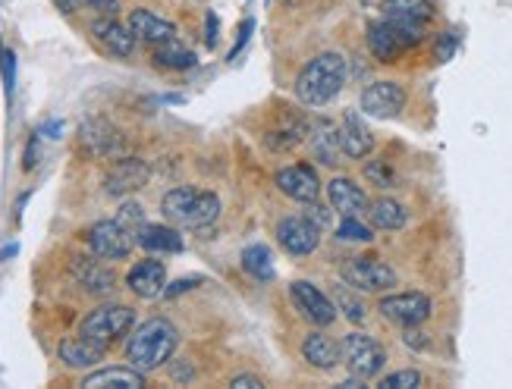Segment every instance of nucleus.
<instances>
[{
	"mask_svg": "<svg viewBox=\"0 0 512 389\" xmlns=\"http://www.w3.org/2000/svg\"><path fill=\"white\" fill-rule=\"evenodd\" d=\"M145 374L136 368H104L82 380V389H142Z\"/></svg>",
	"mask_w": 512,
	"mask_h": 389,
	"instance_id": "nucleus-24",
	"label": "nucleus"
},
{
	"mask_svg": "<svg viewBox=\"0 0 512 389\" xmlns=\"http://www.w3.org/2000/svg\"><path fill=\"white\" fill-rule=\"evenodd\" d=\"M421 35H425V29H412V26H399V22L393 19H374L368 22V51L381 60V63H393L403 57L409 48H415V44L421 41Z\"/></svg>",
	"mask_w": 512,
	"mask_h": 389,
	"instance_id": "nucleus-5",
	"label": "nucleus"
},
{
	"mask_svg": "<svg viewBox=\"0 0 512 389\" xmlns=\"http://www.w3.org/2000/svg\"><path fill=\"white\" fill-rule=\"evenodd\" d=\"M92 35L95 41L101 44V48L107 54H114V57H129L132 51H136V35H132L129 26H123V22L117 16H101L92 22Z\"/></svg>",
	"mask_w": 512,
	"mask_h": 389,
	"instance_id": "nucleus-15",
	"label": "nucleus"
},
{
	"mask_svg": "<svg viewBox=\"0 0 512 389\" xmlns=\"http://www.w3.org/2000/svg\"><path fill=\"white\" fill-rule=\"evenodd\" d=\"M274 236H277V242H280V248L286 251V255H293V258L311 255V251H315L318 242H321V230L305 214L302 217H283L277 223Z\"/></svg>",
	"mask_w": 512,
	"mask_h": 389,
	"instance_id": "nucleus-11",
	"label": "nucleus"
},
{
	"mask_svg": "<svg viewBox=\"0 0 512 389\" xmlns=\"http://www.w3.org/2000/svg\"><path fill=\"white\" fill-rule=\"evenodd\" d=\"M161 211L176 226H186V230H208V226L217 223V217H220V198L214 192L180 186V189H170L161 198Z\"/></svg>",
	"mask_w": 512,
	"mask_h": 389,
	"instance_id": "nucleus-3",
	"label": "nucleus"
},
{
	"mask_svg": "<svg viewBox=\"0 0 512 389\" xmlns=\"http://www.w3.org/2000/svg\"><path fill=\"white\" fill-rule=\"evenodd\" d=\"M333 305L343 308V314L352 320V324H362V320H365V305H362L359 299H352V292H349V289H343V286H340L337 302H333Z\"/></svg>",
	"mask_w": 512,
	"mask_h": 389,
	"instance_id": "nucleus-35",
	"label": "nucleus"
},
{
	"mask_svg": "<svg viewBox=\"0 0 512 389\" xmlns=\"http://www.w3.org/2000/svg\"><path fill=\"white\" fill-rule=\"evenodd\" d=\"M13 66H16L13 51H4V82H7V91H13Z\"/></svg>",
	"mask_w": 512,
	"mask_h": 389,
	"instance_id": "nucleus-43",
	"label": "nucleus"
},
{
	"mask_svg": "<svg viewBox=\"0 0 512 389\" xmlns=\"http://www.w3.org/2000/svg\"><path fill=\"white\" fill-rule=\"evenodd\" d=\"M85 239H88V248H92V255L104 261H123L129 258L132 245H136V236H132V230L120 220H98Z\"/></svg>",
	"mask_w": 512,
	"mask_h": 389,
	"instance_id": "nucleus-7",
	"label": "nucleus"
},
{
	"mask_svg": "<svg viewBox=\"0 0 512 389\" xmlns=\"http://www.w3.org/2000/svg\"><path fill=\"white\" fill-rule=\"evenodd\" d=\"M154 63L164 66V70L183 73V70H192V66L198 63V57H195V51L183 48V44L176 41V38H170V41L154 44Z\"/></svg>",
	"mask_w": 512,
	"mask_h": 389,
	"instance_id": "nucleus-29",
	"label": "nucleus"
},
{
	"mask_svg": "<svg viewBox=\"0 0 512 389\" xmlns=\"http://www.w3.org/2000/svg\"><path fill=\"white\" fill-rule=\"evenodd\" d=\"M79 139H82V148L92 157H117L123 151V135L104 120L85 123L79 129Z\"/></svg>",
	"mask_w": 512,
	"mask_h": 389,
	"instance_id": "nucleus-17",
	"label": "nucleus"
},
{
	"mask_svg": "<svg viewBox=\"0 0 512 389\" xmlns=\"http://www.w3.org/2000/svg\"><path fill=\"white\" fill-rule=\"evenodd\" d=\"M340 148H343V154L352 157V160H362V157L371 154V148H374V135H371V129H368V123L362 120V113L349 110L346 117H343V126H340Z\"/></svg>",
	"mask_w": 512,
	"mask_h": 389,
	"instance_id": "nucleus-19",
	"label": "nucleus"
},
{
	"mask_svg": "<svg viewBox=\"0 0 512 389\" xmlns=\"http://www.w3.org/2000/svg\"><path fill=\"white\" fill-rule=\"evenodd\" d=\"M302 358L315 371H333L340 364V346L327 333L315 330V333H308L305 342H302Z\"/></svg>",
	"mask_w": 512,
	"mask_h": 389,
	"instance_id": "nucleus-22",
	"label": "nucleus"
},
{
	"mask_svg": "<svg viewBox=\"0 0 512 389\" xmlns=\"http://www.w3.org/2000/svg\"><path fill=\"white\" fill-rule=\"evenodd\" d=\"M132 327H136V311L129 305H101L92 314H85V320L79 324V336L101 349H110L117 339L129 336Z\"/></svg>",
	"mask_w": 512,
	"mask_h": 389,
	"instance_id": "nucleus-4",
	"label": "nucleus"
},
{
	"mask_svg": "<svg viewBox=\"0 0 512 389\" xmlns=\"http://www.w3.org/2000/svg\"><path fill=\"white\" fill-rule=\"evenodd\" d=\"M311 148H315V157L321 160V164L333 167L340 164V126H333L330 120H321L315 129H311Z\"/></svg>",
	"mask_w": 512,
	"mask_h": 389,
	"instance_id": "nucleus-26",
	"label": "nucleus"
},
{
	"mask_svg": "<svg viewBox=\"0 0 512 389\" xmlns=\"http://www.w3.org/2000/svg\"><path fill=\"white\" fill-rule=\"evenodd\" d=\"M418 386H421L418 371H393L377 383V389H418Z\"/></svg>",
	"mask_w": 512,
	"mask_h": 389,
	"instance_id": "nucleus-34",
	"label": "nucleus"
},
{
	"mask_svg": "<svg viewBox=\"0 0 512 389\" xmlns=\"http://www.w3.org/2000/svg\"><path fill=\"white\" fill-rule=\"evenodd\" d=\"M242 270H249L261 283L274 280V258H271V251H267V245H249L242 251Z\"/></svg>",
	"mask_w": 512,
	"mask_h": 389,
	"instance_id": "nucleus-31",
	"label": "nucleus"
},
{
	"mask_svg": "<svg viewBox=\"0 0 512 389\" xmlns=\"http://www.w3.org/2000/svg\"><path fill=\"white\" fill-rule=\"evenodd\" d=\"M453 51H456V38L447 32V35H443V38L437 41V60H440V63H443V60H450Z\"/></svg>",
	"mask_w": 512,
	"mask_h": 389,
	"instance_id": "nucleus-39",
	"label": "nucleus"
},
{
	"mask_svg": "<svg viewBox=\"0 0 512 389\" xmlns=\"http://www.w3.org/2000/svg\"><path fill=\"white\" fill-rule=\"evenodd\" d=\"M35 154H38V142L32 139V142H29V148H26V160H22V167L32 170V167H35Z\"/></svg>",
	"mask_w": 512,
	"mask_h": 389,
	"instance_id": "nucleus-45",
	"label": "nucleus"
},
{
	"mask_svg": "<svg viewBox=\"0 0 512 389\" xmlns=\"http://www.w3.org/2000/svg\"><path fill=\"white\" fill-rule=\"evenodd\" d=\"M120 223L123 226H145V214H142V208H139V204H123V208H120Z\"/></svg>",
	"mask_w": 512,
	"mask_h": 389,
	"instance_id": "nucleus-36",
	"label": "nucleus"
},
{
	"mask_svg": "<svg viewBox=\"0 0 512 389\" xmlns=\"http://www.w3.org/2000/svg\"><path fill=\"white\" fill-rule=\"evenodd\" d=\"M148 176H151V170H148L145 160H139V157H120L117 164L107 170V176H104V192L110 198H123L129 192H139L148 182Z\"/></svg>",
	"mask_w": 512,
	"mask_h": 389,
	"instance_id": "nucleus-14",
	"label": "nucleus"
},
{
	"mask_svg": "<svg viewBox=\"0 0 512 389\" xmlns=\"http://www.w3.org/2000/svg\"><path fill=\"white\" fill-rule=\"evenodd\" d=\"M340 277L349 289L359 292H387L396 286V270L377 258H352L349 264H343Z\"/></svg>",
	"mask_w": 512,
	"mask_h": 389,
	"instance_id": "nucleus-8",
	"label": "nucleus"
},
{
	"mask_svg": "<svg viewBox=\"0 0 512 389\" xmlns=\"http://www.w3.org/2000/svg\"><path fill=\"white\" fill-rule=\"evenodd\" d=\"M274 186L293 201H302V204H311L318 201L321 195V179L315 173L311 164H293V167H283L274 173Z\"/></svg>",
	"mask_w": 512,
	"mask_h": 389,
	"instance_id": "nucleus-13",
	"label": "nucleus"
},
{
	"mask_svg": "<svg viewBox=\"0 0 512 389\" xmlns=\"http://www.w3.org/2000/svg\"><path fill=\"white\" fill-rule=\"evenodd\" d=\"M381 13L399 26H412V29H425L434 19V4L431 0H384Z\"/></svg>",
	"mask_w": 512,
	"mask_h": 389,
	"instance_id": "nucleus-20",
	"label": "nucleus"
},
{
	"mask_svg": "<svg viewBox=\"0 0 512 389\" xmlns=\"http://www.w3.org/2000/svg\"><path fill=\"white\" fill-rule=\"evenodd\" d=\"M136 242L145 251H154V255H180V251H183V236L176 233L173 226H158V223L139 226Z\"/></svg>",
	"mask_w": 512,
	"mask_h": 389,
	"instance_id": "nucleus-23",
	"label": "nucleus"
},
{
	"mask_svg": "<svg viewBox=\"0 0 512 389\" xmlns=\"http://www.w3.org/2000/svg\"><path fill=\"white\" fill-rule=\"evenodd\" d=\"M431 299L425 292H396V295H384L377 311L384 314V320L396 327H421L431 317Z\"/></svg>",
	"mask_w": 512,
	"mask_h": 389,
	"instance_id": "nucleus-9",
	"label": "nucleus"
},
{
	"mask_svg": "<svg viewBox=\"0 0 512 389\" xmlns=\"http://www.w3.org/2000/svg\"><path fill=\"white\" fill-rule=\"evenodd\" d=\"M327 198H330V208L337 214H343V217H359L362 211H368V195L362 192L359 182L349 179V176L330 179Z\"/></svg>",
	"mask_w": 512,
	"mask_h": 389,
	"instance_id": "nucleus-16",
	"label": "nucleus"
},
{
	"mask_svg": "<svg viewBox=\"0 0 512 389\" xmlns=\"http://www.w3.org/2000/svg\"><path fill=\"white\" fill-rule=\"evenodd\" d=\"M337 239L340 242H371L374 233H371V226L362 223L359 217H343V223L337 226Z\"/></svg>",
	"mask_w": 512,
	"mask_h": 389,
	"instance_id": "nucleus-32",
	"label": "nucleus"
},
{
	"mask_svg": "<svg viewBox=\"0 0 512 389\" xmlns=\"http://www.w3.org/2000/svg\"><path fill=\"white\" fill-rule=\"evenodd\" d=\"M261 386H264V380L255 374H239L230 380V389H261Z\"/></svg>",
	"mask_w": 512,
	"mask_h": 389,
	"instance_id": "nucleus-38",
	"label": "nucleus"
},
{
	"mask_svg": "<svg viewBox=\"0 0 512 389\" xmlns=\"http://www.w3.org/2000/svg\"><path fill=\"white\" fill-rule=\"evenodd\" d=\"M54 7H57L60 13H76V10L82 7V0H54Z\"/></svg>",
	"mask_w": 512,
	"mask_h": 389,
	"instance_id": "nucleus-44",
	"label": "nucleus"
},
{
	"mask_svg": "<svg viewBox=\"0 0 512 389\" xmlns=\"http://www.w3.org/2000/svg\"><path fill=\"white\" fill-rule=\"evenodd\" d=\"M126 286L139 295V299H158L167 289V270L161 261H139L126 273Z\"/></svg>",
	"mask_w": 512,
	"mask_h": 389,
	"instance_id": "nucleus-18",
	"label": "nucleus"
},
{
	"mask_svg": "<svg viewBox=\"0 0 512 389\" xmlns=\"http://www.w3.org/2000/svg\"><path fill=\"white\" fill-rule=\"evenodd\" d=\"M129 29L139 41H148V44H161V41L176 38V26L170 19L151 13V10H142V7L129 13Z\"/></svg>",
	"mask_w": 512,
	"mask_h": 389,
	"instance_id": "nucleus-21",
	"label": "nucleus"
},
{
	"mask_svg": "<svg viewBox=\"0 0 512 389\" xmlns=\"http://www.w3.org/2000/svg\"><path fill=\"white\" fill-rule=\"evenodd\" d=\"M346 76H349V66H346L343 54L327 51V54L311 57L299 70V76H296V85H293L296 98L305 107H324V104H330L343 91Z\"/></svg>",
	"mask_w": 512,
	"mask_h": 389,
	"instance_id": "nucleus-1",
	"label": "nucleus"
},
{
	"mask_svg": "<svg viewBox=\"0 0 512 389\" xmlns=\"http://www.w3.org/2000/svg\"><path fill=\"white\" fill-rule=\"evenodd\" d=\"M252 26H255V22H252V19H246V22H242V29H239V41H236V48L230 51V60H236L239 48H242V44H246V41H249V35H252Z\"/></svg>",
	"mask_w": 512,
	"mask_h": 389,
	"instance_id": "nucleus-42",
	"label": "nucleus"
},
{
	"mask_svg": "<svg viewBox=\"0 0 512 389\" xmlns=\"http://www.w3.org/2000/svg\"><path fill=\"white\" fill-rule=\"evenodd\" d=\"M365 179L371 182V186H377V189H393L396 186V173H393V167L387 164V160H368V164H365Z\"/></svg>",
	"mask_w": 512,
	"mask_h": 389,
	"instance_id": "nucleus-33",
	"label": "nucleus"
},
{
	"mask_svg": "<svg viewBox=\"0 0 512 389\" xmlns=\"http://www.w3.org/2000/svg\"><path fill=\"white\" fill-rule=\"evenodd\" d=\"M406 346H412V349H428L431 346V342H428V336L425 333H418L415 327H406Z\"/></svg>",
	"mask_w": 512,
	"mask_h": 389,
	"instance_id": "nucleus-40",
	"label": "nucleus"
},
{
	"mask_svg": "<svg viewBox=\"0 0 512 389\" xmlns=\"http://www.w3.org/2000/svg\"><path fill=\"white\" fill-rule=\"evenodd\" d=\"M289 299H293V305L299 308V314L305 320H311L315 327H330L333 320H337V305H333L330 295L321 292L315 283L296 280L293 286H289Z\"/></svg>",
	"mask_w": 512,
	"mask_h": 389,
	"instance_id": "nucleus-10",
	"label": "nucleus"
},
{
	"mask_svg": "<svg viewBox=\"0 0 512 389\" xmlns=\"http://www.w3.org/2000/svg\"><path fill=\"white\" fill-rule=\"evenodd\" d=\"M217 19H214V13H208V44H211V48H214V44H217Z\"/></svg>",
	"mask_w": 512,
	"mask_h": 389,
	"instance_id": "nucleus-46",
	"label": "nucleus"
},
{
	"mask_svg": "<svg viewBox=\"0 0 512 389\" xmlns=\"http://www.w3.org/2000/svg\"><path fill=\"white\" fill-rule=\"evenodd\" d=\"M82 7H92L101 16H117L120 13V0H82Z\"/></svg>",
	"mask_w": 512,
	"mask_h": 389,
	"instance_id": "nucleus-37",
	"label": "nucleus"
},
{
	"mask_svg": "<svg viewBox=\"0 0 512 389\" xmlns=\"http://www.w3.org/2000/svg\"><path fill=\"white\" fill-rule=\"evenodd\" d=\"M308 135V123L302 117H293V120H286L283 126L271 129L267 132V148H274V151H289L293 145H299L302 139Z\"/></svg>",
	"mask_w": 512,
	"mask_h": 389,
	"instance_id": "nucleus-30",
	"label": "nucleus"
},
{
	"mask_svg": "<svg viewBox=\"0 0 512 389\" xmlns=\"http://www.w3.org/2000/svg\"><path fill=\"white\" fill-rule=\"evenodd\" d=\"M406 107V88L399 82L381 79L362 91V113L374 120H390Z\"/></svg>",
	"mask_w": 512,
	"mask_h": 389,
	"instance_id": "nucleus-12",
	"label": "nucleus"
},
{
	"mask_svg": "<svg viewBox=\"0 0 512 389\" xmlns=\"http://www.w3.org/2000/svg\"><path fill=\"white\" fill-rule=\"evenodd\" d=\"M340 361H343V368L352 377L371 380V377H377V374L384 371L387 352H384V346L374 336L355 330V333H346L343 342H340Z\"/></svg>",
	"mask_w": 512,
	"mask_h": 389,
	"instance_id": "nucleus-6",
	"label": "nucleus"
},
{
	"mask_svg": "<svg viewBox=\"0 0 512 389\" xmlns=\"http://www.w3.org/2000/svg\"><path fill=\"white\" fill-rule=\"evenodd\" d=\"M57 352H60V361L66 364V368L85 371V368H95V364L104 358L107 349H101V346H95V342L76 336V339H63Z\"/></svg>",
	"mask_w": 512,
	"mask_h": 389,
	"instance_id": "nucleus-25",
	"label": "nucleus"
},
{
	"mask_svg": "<svg viewBox=\"0 0 512 389\" xmlns=\"http://www.w3.org/2000/svg\"><path fill=\"white\" fill-rule=\"evenodd\" d=\"M176 346H180V333L164 317H151L142 327H136V333L126 342V361L129 368H136L142 374H151L164 368V364L173 358Z\"/></svg>",
	"mask_w": 512,
	"mask_h": 389,
	"instance_id": "nucleus-2",
	"label": "nucleus"
},
{
	"mask_svg": "<svg viewBox=\"0 0 512 389\" xmlns=\"http://www.w3.org/2000/svg\"><path fill=\"white\" fill-rule=\"evenodd\" d=\"M368 217H371V223L377 226V230H403L406 220H409L406 208L399 201H393V198H374L368 204Z\"/></svg>",
	"mask_w": 512,
	"mask_h": 389,
	"instance_id": "nucleus-28",
	"label": "nucleus"
},
{
	"mask_svg": "<svg viewBox=\"0 0 512 389\" xmlns=\"http://www.w3.org/2000/svg\"><path fill=\"white\" fill-rule=\"evenodd\" d=\"M73 277H76V283H79L82 289L98 292V295H104V292L114 289V273H110L107 267H101L98 261H92V258H76V264H73Z\"/></svg>",
	"mask_w": 512,
	"mask_h": 389,
	"instance_id": "nucleus-27",
	"label": "nucleus"
},
{
	"mask_svg": "<svg viewBox=\"0 0 512 389\" xmlns=\"http://www.w3.org/2000/svg\"><path fill=\"white\" fill-rule=\"evenodd\" d=\"M198 283H202V277H192V280H180V283H173L170 289H164V295H167V299H173V295H180V292H189V289H195Z\"/></svg>",
	"mask_w": 512,
	"mask_h": 389,
	"instance_id": "nucleus-41",
	"label": "nucleus"
}]
</instances>
